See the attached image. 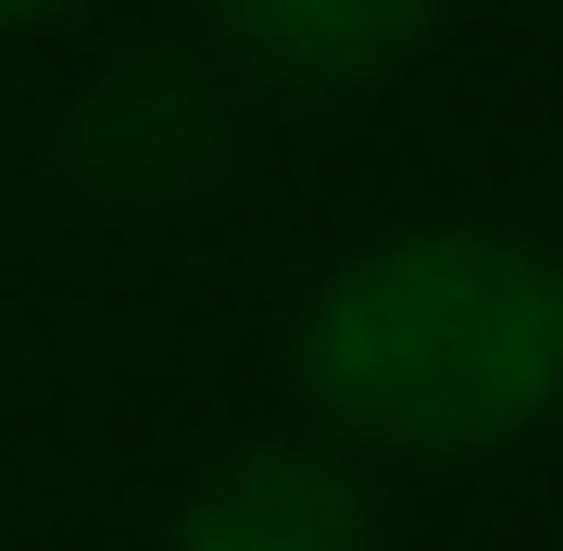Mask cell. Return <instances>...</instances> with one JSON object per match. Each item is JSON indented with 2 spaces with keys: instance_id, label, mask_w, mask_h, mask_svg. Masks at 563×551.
Wrapping results in <instances>:
<instances>
[{
  "instance_id": "obj_1",
  "label": "cell",
  "mask_w": 563,
  "mask_h": 551,
  "mask_svg": "<svg viewBox=\"0 0 563 551\" xmlns=\"http://www.w3.org/2000/svg\"><path fill=\"white\" fill-rule=\"evenodd\" d=\"M288 376L339 439L463 464L563 401V251L514 225H413L301 301Z\"/></svg>"
},
{
  "instance_id": "obj_2",
  "label": "cell",
  "mask_w": 563,
  "mask_h": 551,
  "mask_svg": "<svg viewBox=\"0 0 563 551\" xmlns=\"http://www.w3.org/2000/svg\"><path fill=\"white\" fill-rule=\"evenodd\" d=\"M163 551H388V527H376V489L339 451L251 439L176 502V539Z\"/></svg>"
},
{
  "instance_id": "obj_3",
  "label": "cell",
  "mask_w": 563,
  "mask_h": 551,
  "mask_svg": "<svg viewBox=\"0 0 563 551\" xmlns=\"http://www.w3.org/2000/svg\"><path fill=\"white\" fill-rule=\"evenodd\" d=\"M213 25L251 76L301 88V101H339V88L401 76L426 51V25H439V0H213Z\"/></svg>"
},
{
  "instance_id": "obj_4",
  "label": "cell",
  "mask_w": 563,
  "mask_h": 551,
  "mask_svg": "<svg viewBox=\"0 0 563 551\" xmlns=\"http://www.w3.org/2000/svg\"><path fill=\"white\" fill-rule=\"evenodd\" d=\"M51 13H76V0H0V38H13V25H51Z\"/></svg>"
}]
</instances>
